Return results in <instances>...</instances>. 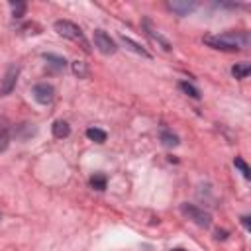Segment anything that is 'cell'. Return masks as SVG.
Listing matches in <instances>:
<instances>
[{
    "label": "cell",
    "mask_w": 251,
    "mask_h": 251,
    "mask_svg": "<svg viewBox=\"0 0 251 251\" xmlns=\"http://www.w3.org/2000/svg\"><path fill=\"white\" fill-rule=\"evenodd\" d=\"M204 43L220 51H239L249 47L251 37H249V31H224L216 35H206Z\"/></svg>",
    "instance_id": "obj_1"
},
{
    "label": "cell",
    "mask_w": 251,
    "mask_h": 251,
    "mask_svg": "<svg viewBox=\"0 0 251 251\" xmlns=\"http://www.w3.org/2000/svg\"><path fill=\"white\" fill-rule=\"evenodd\" d=\"M53 27H55V31H57L61 37L71 39V41H75V43H80L84 51H90V45H88V41H86L82 29H80L76 24H73V22H69V20H57V22L53 24Z\"/></svg>",
    "instance_id": "obj_2"
},
{
    "label": "cell",
    "mask_w": 251,
    "mask_h": 251,
    "mask_svg": "<svg viewBox=\"0 0 251 251\" xmlns=\"http://www.w3.org/2000/svg\"><path fill=\"white\" fill-rule=\"evenodd\" d=\"M180 212H182L184 218H188L190 222H194L200 227H210L212 226V214L208 210L196 206V204L184 202V204H180Z\"/></svg>",
    "instance_id": "obj_3"
},
{
    "label": "cell",
    "mask_w": 251,
    "mask_h": 251,
    "mask_svg": "<svg viewBox=\"0 0 251 251\" xmlns=\"http://www.w3.org/2000/svg\"><path fill=\"white\" fill-rule=\"evenodd\" d=\"M94 45L102 55H114L116 53V41L104 31V29H94Z\"/></svg>",
    "instance_id": "obj_4"
},
{
    "label": "cell",
    "mask_w": 251,
    "mask_h": 251,
    "mask_svg": "<svg viewBox=\"0 0 251 251\" xmlns=\"http://www.w3.org/2000/svg\"><path fill=\"white\" fill-rule=\"evenodd\" d=\"M31 94H33L35 102L47 106V104H51L53 98H55V86L49 84V82H37V84L31 88Z\"/></svg>",
    "instance_id": "obj_5"
},
{
    "label": "cell",
    "mask_w": 251,
    "mask_h": 251,
    "mask_svg": "<svg viewBox=\"0 0 251 251\" xmlns=\"http://www.w3.org/2000/svg\"><path fill=\"white\" fill-rule=\"evenodd\" d=\"M18 75H20V67L18 65H10L4 73V78L0 82V94L2 96H8L14 88H16V80H18Z\"/></svg>",
    "instance_id": "obj_6"
},
{
    "label": "cell",
    "mask_w": 251,
    "mask_h": 251,
    "mask_svg": "<svg viewBox=\"0 0 251 251\" xmlns=\"http://www.w3.org/2000/svg\"><path fill=\"white\" fill-rule=\"evenodd\" d=\"M143 27H145V33H147L153 41H157V43L163 47V51H171V49H173V45H171V43H169V41H167V39H165L153 25H151V20H149V18H143Z\"/></svg>",
    "instance_id": "obj_7"
},
{
    "label": "cell",
    "mask_w": 251,
    "mask_h": 251,
    "mask_svg": "<svg viewBox=\"0 0 251 251\" xmlns=\"http://www.w3.org/2000/svg\"><path fill=\"white\" fill-rule=\"evenodd\" d=\"M41 57H43V61L47 63V67H49L53 73L65 71V67H67V59L61 57V55H55V53H43Z\"/></svg>",
    "instance_id": "obj_8"
},
{
    "label": "cell",
    "mask_w": 251,
    "mask_h": 251,
    "mask_svg": "<svg viewBox=\"0 0 251 251\" xmlns=\"http://www.w3.org/2000/svg\"><path fill=\"white\" fill-rule=\"evenodd\" d=\"M167 6H169V10H173L176 16H188V14L196 8V2H188V0L178 2V0H175V2H169Z\"/></svg>",
    "instance_id": "obj_9"
},
{
    "label": "cell",
    "mask_w": 251,
    "mask_h": 251,
    "mask_svg": "<svg viewBox=\"0 0 251 251\" xmlns=\"http://www.w3.org/2000/svg\"><path fill=\"white\" fill-rule=\"evenodd\" d=\"M35 126L33 124H29V122H24V124H20V126H16L14 127V135L18 137V139H22V141H25V139H29L31 135H35Z\"/></svg>",
    "instance_id": "obj_10"
},
{
    "label": "cell",
    "mask_w": 251,
    "mask_h": 251,
    "mask_svg": "<svg viewBox=\"0 0 251 251\" xmlns=\"http://www.w3.org/2000/svg\"><path fill=\"white\" fill-rule=\"evenodd\" d=\"M120 41H122L129 51H133V53H137V55H141V57H145V59H151V53H149L147 49H143L137 41H133V39H129V37H126V35H122Z\"/></svg>",
    "instance_id": "obj_11"
},
{
    "label": "cell",
    "mask_w": 251,
    "mask_h": 251,
    "mask_svg": "<svg viewBox=\"0 0 251 251\" xmlns=\"http://www.w3.org/2000/svg\"><path fill=\"white\" fill-rule=\"evenodd\" d=\"M51 129H53V135H55L57 139H65V137L71 135V126H69L65 120H57V122H53Z\"/></svg>",
    "instance_id": "obj_12"
},
{
    "label": "cell",
    "mask_w": 251,
    "mask_h": 251,
    "mask_svg": "<svg viewBox=\"0 0 251 251\" xmlns=\"http://www.w3.org/2000/svg\"><path fill=\"white\" fill-rule=\"evenodd\" d=\"M249 73H251V63H247V61H243V63H235V65L231 67V75H233V78H237V80L247 78Z\"/></svg>",
    "instance_id": "obj_13"
},
{
    "label": "cell",
    "mask_w": 251,
    "mask_h": 251,
    "mask_svg": "<svg viewBox=\"0 0 251 251\" xmlns=\"http://www.w3.org/2000/svg\"><path fill=\"white\" fill-rule=\"evenodd\" d=\"M159 139H161V143L165 145V147H176L180 141H178V137L171 131V129H167V127H161V131H159Z\"/></svg>",
    "instance_id": "obj_14"
},
{
    "label": "cell",
    "mask_w": 251,
    "mask_h": 251,
    "mask_svg": "<svg viewBox=\"0 0 251 251\" xmlns=\"http://www.w3.org/2000/svg\"><path fill=\"white\" fill-rule=\"evenodd\" d=\"M178 88H180L186 96H190V98H194V100H200V90H198L192 82H188V80H180V82H178Z\"/></svg>",
    "instance_id": "obj_15"
},
{
    "label": "cell",
    "mask_w": 251,
    "mask_h": 251,
    "mask_svg": "<svg viewBox=\"0 0 251 251\" xmlns=\"http://www.w3.org/2000/svg\"><path fill=\"white\" fill-rule=\"evenodd\" d=\"M86 137L92 139V141H96V143H104L106 137H108V133L104 129H98V127H88L86 129Z\"/></svg>",
    "instance_id": "obj_16"
},
{
    "label": "cell",
    "mask_w": 251,
    "mask_h": 251,
    "mask_svg": "<svg viewBox=\"0 0 251 251\" xmlns=\"http://www.w3.org/2000/svg\"><path fill=\"white\" fill-rule=\"evenodd\" d=\"M90 186L94 188V190H104L106 188V184H108V178H106V175H102V173H96V175H92L90 176Z\"/></svg>",
    "instance_id": "obj_17"
},
{
    "label": "cell",
    "mask_w": 251,
    "mask_h": 251,
    "mask_svg": "<svg viewBox=\"0 0 251 251\" xmlns=\"http://www.w3.org/2000/svg\"><path fill=\"white\" fill-rule=\"evenodd\" d=\"M71 69H73V73H75L78 78H86V76H88V67H86V63H82V61H73V63H71Z\"/></svg>",
    "instance_id": "obj_18"
},
{
    "label": "cell",
    "mask_w": 251,
    "mask_h": 251,
    "mask_svg": "<svg viewBox=\"0 0 251 251\" xmlns=\"http://www.w3.org/2000/svg\"><path fill=\"white\" fill-rule=\"evenodd\" d=\"M233 167L239 169V173H241L245 178H251V169H249V165H247L241 157H235V159H233Z\"/></svg>",
    "instance_id": "obj_19"
},
{
    "label": "cell",
    "mask_w": 251,
    "mask_h": 251,
    "mask_svg": "<svg viewBox=\"0 0 251 251\" xmlns=\"http://www.w3.org/2000/svg\"><path fill=\"white\" fill-rule=\"evenodd\" d=\"M10 8H12V16L14 18H22L25 14L27 4L25 2H14V0H10Z\"/></svg>",
    "instance_id": "obj_20"
},
{
    "label": "cell",
    "mask_w": 251,
    "mask_h": 251,
    "mask_svg": "<svg viewBox=\"0 0 251 251\" xmlns=\"http://www.w3.org/2000/svg\"><path fill=\"white\" fill-rule=\"evenodd\" d=\"M241 224H243V227L249 231L251 229V218L249 216H241Z\"/></svg>",
    "instance_id": "obj_21"
},
{
    "label": "cell",
    "mask_w": 251,
    "mask_h": 251,
    "mask_svg": "<svg viewBox=\"0 0 251 251\" xmlns=\"http://www.w3.org/2000/svg\"><path fill=\"white\" fill-rule=\"evenodd\" d=\"M227 237V231L226 229H218L216 231V239H226Z\"/></svg>",
    "instance_id": "obj_22"
},
{
    "label": "cell",
    "mask_w": 251,
    "mask_h": 251,
    "mask_svg": "<svg viewBox=\"0 0 251 251\" xmlns=\"http://www.w3.org/2000/svg\"><path fill=\"white\" fill-rule=\"evenodd\" d=\"M171 251H186V249H180V247H176V249H171Z\"/></svg>",
    "instance_id": "obj_23"
}]
</instances>
